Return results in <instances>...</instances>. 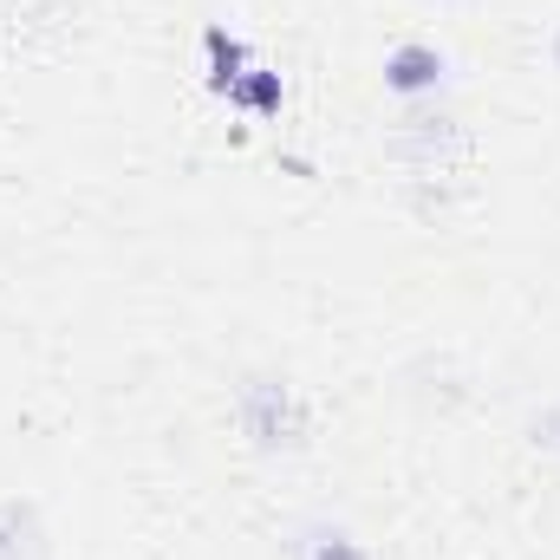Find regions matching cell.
<instances>
[{
	"instance_id": "8992f818",
	"label": "cell",
	"mask_w": 560,
	"mask_h": 560,
	"mask_svg": "<svg viewBox=\"0 0 560 560\" xmlns=\"http://www.w3.org/2000/svg\"><path fill=\"white\" fill-rule=\"evenodd\" d=\"M20 535H26V509L0 502V560H13V555H20Z\"/></svg>"
},
{
	"instance_id": "3957f363",
	"label": "cell",
	"mask_w": 560,
	"mask_h": 560,
	"mask_svg": "<svg viewBox=\"0 0 560 560\" xmlns=\"http://www.w3.org/2000/svg\"><path fill=\"white\" fill-rule=\"evenodd\" d=\"M202 52H209V92H215V98H229V85L255 66V59H248V46H242L229 26H215V20L202 26Z\"/></svg>"
},
{
	"instance_id": "277c9868",
	"label": "cell",
	"mask_w": 560,
	"mask_h": 560,
	"mask_svg": "<svg viewBox=\"0 0 560 560\" xmlns=\"http://www.w3.org/2000/svg\"><path fill=\"white\" fill-rule=\"evenodd\" d=\"M229 105H242V112H255V118H275V112H280V72L248 66V72L229 85Z\"/></svg>"
},
{
	"instance_id": "7a4b0ae2",
	"label": "cell",
	"mask_w": 560,
	"mask_h": 560,
	"mask_svg": "<svg viewBox=\"0 0 560 560\" xmlns=\"http://www.w3.org/2000/svg\"><path fill=\"white\" fill-rule=\"evenodd\" d=\"M436 85H443V52H436L430 39H405V46L385 52V92L423 98V92H436Z\"/></svg>"
},
{
	"instance_id": "6da1fadb",
	"label": "cell",
	"mask_w": 560,
	"mask_h": 560,
	"mask_svg": "<svg viewBox=\"0 0 560 560\" xmlns=\"http://www.w3.org/2000/svg\"><path fill=\"white\" fill-rule=\"evenodd\" d=\"M242 430H248V443L255 450H293L300 436H306V411H300V398H293V385L287 378H248L242 385Z\"/></svg>"
},
{
	"instance_id": "52a82bcc",
	"label": "cell",
	"mask_w": 560,
	"mask_h": 560,
	"mask_svg": "<svg viewBox=\"0 0 560 560\" xmlns=\"http://www.w3.org/2000/svg\"><path fill=\"white\" fill-rule=\"evenodd\" d=\"M535 443H541V450H560V405L535 418Z\"/></svg>"
},
{
	"instance_id": "5b68a950",
	"label": "cell",
	"mask_w": 560,
	"mask_h": 560,
	"mask_svg": "<svg viewBox=\"0 0 560 560\" xmlns=\"http://www.w3.org/2000/svg\"><path fill=\"white\" fill-rule=\"evenodd\" d=\"M300 560H372V555H365L352 535H339V528H319V535L300 548Z\"/></svg>"
},
{
	"instance_id": "ba28073f",
	"label": "cell",
	"mask_w": 560,
	"mask_h": 560,
	"mask_svg": "<svg viewBox=\"0 0 560 560\" xmlns=\"http://www.w3.org/2000/svg\"><path fill=\"white\" fill-rule=\"evenodd\" d=\"M555 66H560V33H555Z\"/></svg>"
}]
</instances>
